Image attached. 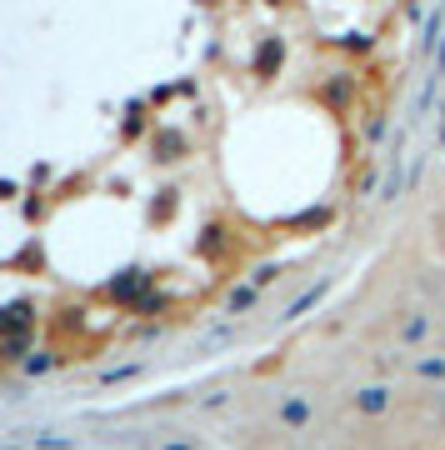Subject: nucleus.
I'll return each instance as SVG.
<instances>
[{"mask_svg":"<svg viewBox=\"0 0 445 450\" xmlns=\"http://www.w3.org/2000/svg\"><path fill=\"white\" fill-rule=\"evenodd\" d=\"M355 406H360L365 415H380L385 406H391V390H385V385H365L360 396H355Z\"/></svg>","mask_w":445,"mask_h":450,"instance_id":"f257e3e1","label":"nucleus"},{"mask_svg":"<svg viewBox=\"0 0 445 450\" xmlns=\"http://www.w3.org/2000/svg\"><path fill=\"white\" fill-rule=\"evenodd\" d=\"M415 370H420L425 380H445V360H440V355H425V360H415Z\"/></svg>","mask_w":445,"mask_h":450,"instance_id":"f03ea898","label":"nucleus"},{"mask_svg":"<svg viewBox=\"0 0 445 450\" xmlns=\"http://www.w3.org/2000/svg\"><path fill=\"white\" fill-rule=\"evenodd\" d=\"M401 195V155L391 160V181H385V200H396Z\"/></svg>","mask_w":445,"mask_h":450,"instance_id":"7ed1b4c3","label":"nucleus"},{"mask_svg":"<svg viewBox=\"0 0 445 450\" xmlns=\"http://www.w3.org/2000/svg\"><path fill=\"white\" fill-rule=\"evenodd\" d=\"M425 325H430V320H425V315H415V320L401 330V341H420V335H425Z\"/></svg>","mask_w":445,"mask_h":450,"instance_id":"20e7f679","label":"nucleus"},{"mask_svg":"<svg viewBox=\"0 0 445 450\" xmlns=\"http://www.w3.org/2000/svg\"><path fill=\"white\" fill-rule=\"evenodd\" d=\"M435 130H440V145H445V110H440V116H435Z\"/></svg>","mask_w":445,"mask_h":450,"instance_id":"39448f33","label":"nucleus"}]
</instances>
